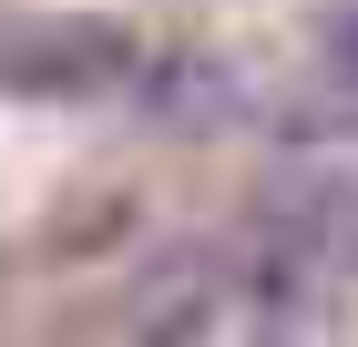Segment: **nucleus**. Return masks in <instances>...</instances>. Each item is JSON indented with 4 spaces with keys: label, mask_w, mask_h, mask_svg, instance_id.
I'll return each mask as SVG.
<instances>
[{
    "label": "nucleus",
    "mask_w": 358,
    "mask_h": 347,
    "mask_svg": "<svg viewBox=\"0 0 358 347\" xmlns=\"http://www.w3.org/2000/svg\"><path fill=\"white\" fill-rule=\"evenodd\" d=\"M215 296H225V256H205V245H174L164 266L134 286V337H154V347L194 337V327L215 317Z\"/></svg>",
    "instance_id": "2"
},
{
    "label": "nucleus",
    "mask_w": 358,
    "mask_h": 347,
    "mask_svg": "<svg viewBox=\"0 0 358 347\" xmlns=\"http://www.w3.org/2000/svg\"><path fill=\"white\" fill-rule=\"evenodd\" d=\"M143 52L123 21H83V10H62V21H0V82L10 92H113V82H134Z\"/></svg>",
    "instance_id": "1"
},
{
    "label": "nucleus",
    "mask_w": 358,
    "mask_h": 347,
    "mask_svg": "<svg viewBox=\"0 0 358 347\" xmlns=\"http://www.w3.org/2000/svg\"><path fill=\"white\" fill-rule=\"evenodd\" d=\"M328 72H338V82L358 92V0H348V10L328 21Z\"/></svg>",
    "instance_id": "4"
},
{
    "label": "nucleus",
    "mask_w": 358,
    "mask_h": 347,
    "mask_svg": "<svg viewBox=\"0 0 358 347\" xmlns=\"http://www.w3.org/2000/svg\"><path fill=\"white\" fill-rule=\"evenodd\" d=\"M134 92H143V112H154V123H236V112H246L236 72H225V61H205V52H174V61H154V72H143Z\"/></svg>",
    "instance_id": "3"
}]
</instances>
